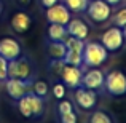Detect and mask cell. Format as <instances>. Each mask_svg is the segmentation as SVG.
<instances>
[{"label":"cell","mask_w":126,"mask_h":123,"mask_svg":"<svg viewBox=\"0 0 126 123\" xmlns=\"http://www.w3.org/2000/svg\"><path fill=\"white\" fill-rule=\"evenodd\" d=\"M109 58V51L102 43L97 42H88L83 48V64L88 67H99L102 66Z\"/></svg>","instance_id":"obj_1"},{"label":"cell","mask_w":126,"mask_h":123,"mask_svg":"<svg viewBox=\"0 0 126 123\" xmlns=\"http://www.w3.org/2000/svg\"><path fill=\"white\" fill-rule=\"evenodd\" d=\"M34 64L26 56L8 61V78H19V80H34Z\"/></svg>","instance_id":"obj_2"},{"label":"cell","mask_w":126,"mask_h":123,"mask_svg":"<svg viewBox=\"0 0 126 123\" xmlns=\"http://www.w3.org/2000/svg\"><path fill=\"white\" fill-rule=\"evenodd\" d=\"M104 86L109 94L123 96L126 94V75L121 70H110L104 78Z\"/></svg>","instance_id":"obj_3"},{"label":"cell","mask_w":126,"mask_h":123,"mask_svg":"<svg viewBox=\"0 0 126 123\" xmlns=\"http://www.w3.org/2000/svg\"><path fill=\"white\" fill-rule=\"evenodd\" d=\"M88 16L94 22H105L112 15V6L104 0H91L88 3Z\"/></svg>","instance_id":"obj_4"},{"label":"cell","mask_w":126,"mask_h":123,"mask_svg":"<svg viewBox=\"0 0 126 123\" xmlns=\"http://www.w3.org/2000/svg\"><path fill=\"white\" fill-rule=\"evenodd\" d=\"M101 43L105 46L107 51H118L125 43V37H123V31L121 27H110L102 34L101 37Z\"/></svg>","instance_id":"obj_5"},{"label":"cell","mask_w":126,"mask_h":123,"mask_svg":"<svg viewBox=\"0 0 126 123\" xmlns=\"http://www.w3.org/2000/svg\"><path fill=\"white\" fill-rule=\"evenodd\" d=\"M32 80H19V78H6V83H5V88H6V93L11 99L18 101L21 99L24 94H27L32 88Z\"/></svg>","instance_id":"obj_6"},{"label":"cell","mask_w":126,"mask_h":123,"mask_svg":"<svg viewBox=\"0 0 126 123\" xmlns=\"http://www.w3.org/2000/svg\"><path fill=\"white\" fill-rule=\"evenodd\" d=\"M59 77L62 78V83H64L65 86H70V88H78V86H81L83 72H81L80 67H77V66L64 64L62 70L59 72Z\"/></svg>","instance_id":"obj_7"},{"label":"cell","mask_w":126,"mask_h":123,"mask_svg":"<svg viewBox=\"0 0 126 123\" xmlns=\"http://www.w3.org/2000/svg\"><path fill=\"white\" fill-rule=\"evenodd\" d=\"M46 19H48V22L65 26L70 21V10L64 3H56V5L46 8Z\"/></svg>","instance_id":"obj_8"},{"label":"cell","mask_w":126,"mask_h":123,"mask_svg":"<svg viewBox=\"0 0 126 123\" xmlns=\"http://www.w3.org/2000/svg\"><path fill=\"white\" fill-rule=\"evenodd\" d=\"M0 56L6 59V61H13V59L21 56V45L18 40L11 37H5L0 40Z\"/></svg>","instance_id":"obj_9"},{"label":"cell","mask_w":126,"mask_h":123,"mask_svg":"<svg viewBox=\"0 0 126 123\" xmlns=\"http://www.w3.org/2000/svg\"><path fill=\"white\" fill-rule=\"evenodd\" d=\"M75 99H77V104L80 105L81 109L89 110V109H93L96 105V102H97V94H96V89L78 86L77 93H75Z\"/></svg>","instance_id":"obj_10"},{"label":"cell","mask_w":126,"mask_h":123,"mask_svg":"<svg viewBox=\"0 0 126 123\" xmlns=\"http://www.w3.org/2000/svg\"><path fill=\"white\" fill-rule=\"evenodd\" d=\"M104 72L99 69H89L88 72L83 74L81 78V86L83 88H89V89H99L104 86Z\"/></svg>","instance_id":"obj_11"},{"label":"cell","mask_w":126,"mask_h":123,"mask_svg":"<svg viewBox=\"0 0 126 123\" xmlns=\"http://www.w3.org/2000/svg\"><path fill=\"white\" fill-rule=\"evenodd\" d=\"M32 24V19L27 13H22V11H18L15 16L11 18V29L18 34H24V32L29 31Z\"/></svg>","instance_id":"obj_12"},{"label":"cell","mask_w":126,"mask_h":123,"mask_svg":"<svg viewBox=\"0 0 126 123\" xmlns=\"http://www.w3.org/2000/svg\"><path fill=\"white\" fill-rule=\"evenodd\" d=\"M65 27H67V34L72 35V37H77V38H81V40H85L86 37H88V26L85 24L81 19H72L65 24Z\"/></svg>","instance_id":"obj_13"},{"label":"cell","mask_w":126,"mask_h":123,"mask_svg":"<svg viewBox=\"0 0 126 123\" xmlns=\"http://www.w3.org/2000/svg\"><path fill=\"white\" fill-rule=\"evenodd\" d=\"M46 51H48L49 58H51L53 61H62L64 56H65V53H67V46H65L64 42L51 40L48 43V46H46Z\"/></svg>","instance_id":"obj_14"},{"label":"cell","mask_w":126,"mask_h":123,"mask_svg":"<svg viewBox=\"0 0 126 123\" xmlns=\"http://www.w3.org/2000/svg\"><path fill=\"white\" fill-rule=\"evenodd\" d=\"M29 102H31V109H32V117H42L43 112H45V102H43V98L37 96L34 91L27 93Z\"/></svg>","instance_id":"obj_15"},{"label":"cell","mask_w":126,"mask_h":123,"mask_svg":"<svg viewBox=\"0 0 126 123\" xmlns=\"http://www.w3.org/2000/svg\"><path fill=\"white\" fill-rule=\"evenodd\" d=\"M67 35H69V34H67V27H65V26L49 22V27H48V37H49V40L64 42Z\"/></svg>","instance_id":"obj_16"},{"label":"cell","mask_w":126,"mask_h":123,"mask_svg":"<svg viewBox=\"0 0 126 123\" xmlns=\"http://www.w3.org/2000/svg\"><path fill=\"white\" fill-rule=\"evenodd\" d=\"M62 62H64V64H69V66H77V67H80V66L83 64V53L74 51V50H67Z\"/></svg>","instance_id":"obj_17"},{"label":"cell","mask_w":126,"mask_h":123,"mask_svg":"<svg viewBox=\"0 0 126 123\" xmlns=\"http://www.w3.org/2000/svg\"><path fill=\"white\" fill-rule=\"evenodd\" d=\"M64 5L67 6L70 11H75V13H83L86 11L88 8V0H62Z\"/></svg>","instance_id":"obj_18"},{"label":"cell","mask_w":126,"mask_h":123,"mask_svg":"<svg viewBox=\"0 0 126 123\" xmlns=\"http://www.w3.org/2000/svg\"><path fill=\"white\" fill-rule=\"evenodd\" d=\"M18 110H19V114L26 118L32 117V109H31V102H29L27 94H24L21 99H18Z\"/></svg>","instance_id":"obj_19"},{"label":"cell","mask_w":126,"mask_h":123,"mask_svg":"<svg viewBox=\"0 0 126 123\" xmlns=\"http://www.w3.org/2000/svg\"><path fill=\"white\" fill-rule=\"evenodd\" d=\"M64 43H65V46H67V50H74V51H81V53H83L85 40H81V38L67 35V37H65V40H64Z\"/></svg>","instance_id":"obj_20"},{"label":"cell","mask_w":126,"mask_h":123,"mask_svg":"<svg viewBox=\"0 0 126 123\" xmlns=\"http://www.w3.org/2000/svg\"><path fill=\"white\" fill-rule=\"evenodd\" d=\"M89 123H113L112 117L104 110H96L94 114L89 117Z\"/></svg>","instance_id":"obj_21"},{"label":"cell","mask_w":126,"mask_h":123,"mask_svg":"<svg viewBox=\"0 0 126 123\" xmlns=\"http://www.w3.org/2000/svg\"><path fill=\"white\" fill-rule=\"evenodd\" d=\"M32 91L37 96H40V98H45V96L48 94V85L43 80H37V82L32 83Z\"/></svg>","instance_id":"obj_22"},{"label":"cell","mask_w":126,"mask_h":123,"mask_svg":"<svg viewBox=\"0 0 126 123\" xmlns=\"http://www.w3.org/2000/svg\"><path fill=\"white\" fill-rule=\"evenodd\" d=\"M113 22L117 27H121L123 29L126 26V8H121L120 11H117L113 15Z\"/></svg>","instance_id":"obj_23"},{"label":"cell","mask_w":126,"mask_h":123,"mask_svg":"<svg viewBox=\"0 0 126 123\" xmlns=\"http://www.w3.org/2000/svg\"><path fill=\"white\" fill-rule=\"evenodd\" d=\"M74 110V105H72L70 101H65V99H61V102L58 104V112L59 115L62 114H67V112H72Z\"/></svg>","instance_id":"obj_24"},{"label":"cell","mask_w":126,"mask_h":123,"mask_svg":"<svg viewBox=\"0 0 126 123\" xmlns=\"http://www.w3.org/2000/svg\"><path fill=\"white\" fill-rule=\"evenodd\" d=\"M53 94H54L56 99H64V96H65V85L64 83H56L53 86Z\"/></svg>","instance_id":"obj_25"},{"label":"cell","mask_w":126,"mask_h":123,"mask_svg":"<svg viewBox=\"0 0 126 123\" xmlns=\"http://www.w3.org/2000/svg\"><path fill=\"white\" fill-rule=\"evenodd\" d=\"M8 78V61L3 56H0V80Z\"/></svg>","instance_id":"obj_26"},{"label":"cell","mask_w":126,"mask_h":123,"mask_svg":"<svg viewBox=\"0 0 126 123\" xmlns=\"http://www.w3.org/2000/svg\"><path fill=\"white\" fill-rule=\"evenodd\" d=\"M61 117V123H77V115H75V112H67V114H62L59 115Z\"/></svg>","instance_id":"obj_27"},{"label":"cell","mask_w":126,"mask_h":123,"mask_svg":"<svg viewBox=\"0 0 126 123\" xmlns=\"http://www.w3.org/2000/svg\"><path fill=\"white\" fill-rule=\"evenodd\" d=\"M40 2H42V5L45 6V8H49V6L56 5V3H58L59 0H40Z\"/></svg>","instance_id":"obj_28"},{"label":"cell","mask_w":126,"mask_h":123,"mask_svg":"<svg viewBox=\"0 0 126 123\" xmlns=\"http://www.w3.org/2000/svg\"><path fill=\"white\" fill-rule=\"evenodd\" d=\"M104 2H107L110 6H115V5H118V3H120L121 0H104Z\"/></svg>","instance_id":"obj_29"},{"label":"cell","mask_w":126,"mask_h":123,"mask_svg":"<svg viewBox=\"0 0 126 123\" xmlns=\"http://www.w3.org/2000/svg\"><path fill=\"white\" fill-rule=\"evenodd\" d=\"M121 31H123V37H125V42H126V26H125L123 29H121Z\"/></svg>","instance_id":"obj_30"},{"label":"cell","mask_w":126,"mask_h":123,"mask_svg":"<svg viewBox=\"0 0 126 123\" xmlns=\"http://www.w3.org/2000/svg\"><path fill=\"white\" fill-rule=\"evenodd\" d=\"M2 11H3V5H2V2H0V15H2Z\"/></svg>","instance_id":"obj_31"},{"label":"cell","mask_w":126,"mask_h":123,"mask_svg":"<svg viewBox=\"0 0 126 123\" xmlns=\"http://www.w3.org/2000/svg\"><path fill=\"white\" fill-rule=\"evenodd\" d=\"M19 2H21V3H29L31 0H19Z\"/></svg>","instance_id":"obj_32"}]
</instances>
